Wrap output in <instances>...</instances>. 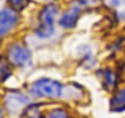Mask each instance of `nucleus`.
I'll use <instances>...</instances> for the list:
<instances>
[{"label": "nucleus", "mask_w": 125, "mask_h": 118, "mask_svg": "<svg viewBox=\"0 0 125 118\" xmlns=\"http://www.w3.org/2000/svg\"><path fill=\"white\" fill-rule=\"evenodd\" d=\"M110 107H111V110L116 113L125 110V88L117 91L113 95V97L111 99V102H110Z\"/></svg>", "instance_id": "obj_7"}, {"label": "nucleus", "mask_w": 125, "mask_h": 118, "mask_svg": "<svg viewBox=\"0 0 125 118\" xmlns=\"http://www.w3.org/2000/svg\"><path fill=\"white\" fill-rule=\"evenodd\" d=\"M104 79H105V84L109 89H113L116 84V75L113 71L111 70H106L104 73Z\"/></svg>", "instance_id": "obj_10"}, {"label": "nucleus", "mask_w": 125, "mask_h": 118, "mask_svg": "<svg viewBox=\"0 0 125 118\" xmlns=\"http://www.w3.org/2000/svg\"><path fill=\"white\" fill-rule=\"evenodd\" d=\"M7 58L13 66L22 67L31 60V53L28 48L20 44H12L7 49Z\"/></svg>", "instance_id": "obj_3"}, {"label": "nucleus", "mask_w": 125, "mask_h": 118, "mask_svg": "<svg viewBox=\"0 0 125 118\" xmlns=\"http://www.w3.org/2000/svg\"><path fill=\"white\" fill-rule=\"evenodd\" d=\"M6 102V106L8 108V112L12 113H18L21 108H23L24 105L28 104V97L24 95L20 94V93H10L4 100Z\"/></svg>", "instance_id": "obj_5"}, {"label": "nucleus", "mask_w": 125, "mask_h": 118, "mask_svg": "<svg viewBox=\"0 0 125 118\" xmlns=\"http://www.w3.org/2000/svg\"><path fill=\"white\" fill-rule=\"evenodd\" d=\"M18 22V14L13 9L4 8L1 11L0 17V34L3 36L6 33H8Z\"/></svg>", "instance_id": "obj_4"}, {"label": "nucleus", "mask_w": 125, "mask_h": 118, "mask_svg": "<svg viewBox=\"0 0 125 118\" xmlns=\"http://www.w3.org/2000/svg\"><path fill=\"white\" fill-rule=\"evenodd\" d=\"M10 75V70H9V67L2 61V64H1V79H2V82H4L7 80V78Z\"/></svg>", "instance_id": "obj_12"}, {"label": "nucleus", "mask_w": 125, "mask_h": 118, "mask_svg": "<svg viewBox=\"0 0 125 118\" xmlns=\"http://www.w3.org/2000/svg\"><path fill=\"white\" fill-rule=\"evenodd\" d=\"M80 11L81 9L79 6H73L70 10H68L62 15L59 20V25L64 28H73L77 23V20L80 15Z\"/></svg>", "instance_id": "obj_6"}, {"label": "nucleus", "mask_w": 125, "mask_h": 118, "mask_svg": "<svg viewBox=\"0 0 125 118\" xmlns=\"http://www.w3.org/2000/svg\"><path fill=\"white\" fill-rule=\"evenodd\" d=\"M57 14L58 8L55 4H47L44 7L40 14V24L35 31L37 36L45 38L54 33V24Z\"/></svg>", "instance_id": "obj_1"}, {"label": "nucleus", "mask_w": 125, "mask_h": 118, "mask_svg": "<svg viewBox=\"0 0 125 118\" xmlns=\"http://www.w3.org/2000/svg\"><path fill=\"white\" fill-rule=\"evenodd\" d=\"M30 91L34 96L56 99L62 95V85L59 82L54 81V80L41 79L32 84Z\"/></svg>", "instance_id": "obj_2"}, {"label": "nucleus", "mask_w": 125, "mask_h": 118, "mask_svg": "<svg viewBox=\"0 0 125 118\" xmlns=\"http://www.w3.org/2000/svg\"><path fill=\"white\" fill-rule=\"evenodd\" d=\"M98 0H79V4L82 6H90V4H95Z\"/></svg>", "instance_id": "obj_13"}, {"label": "nucleus", "mask_w": 125, "mask_h": 118, "mask_svg": "<svg viewBox=\"0 0 125 118\" xmlns=\"http://www.w3.org/2000/svg\"><path fill=\"white\" fill-rule=\"evenodd\" d=\"M106 3L115 10L119 19L125 20V0H106Z\"/></svg>", "instance_id": "obj_8"}, {"label": "nucleus", "mask_w": 125, "mask_h": 118, "mask_svg": "<svg viewBox=\"0 0 125 118\" xmlns=\"http://www.w3.org/2000/svg\"><path fill=\"white\" fill-rule=\"evenodd\" d=\"M26 118H42V115L40 110L35 106H30L28 109H25Z\"/></svg>", "instance_id": "obj_11"}, {"label": "nucleus", "mask_w": 125, "mask_h": 118, "mask_svg": "<svg viewBox=\"0 0 125 118\" xmlns=\"http://www.w3.org/2000/svg\"><path fill=\"white\" fill-rule=\"evenodd\" d=\"M45 118H69V115L62 108H54L45 115Z\"/></svg>", "instance_id": "obj_9"}, {"label": "nucleus", "mask_w": 125, "mask_h": 118, "mask_svg": "<svg viewBox=\"0 0 125 118\" xmlns=\"http://www.w3.org/2000/svg\"><path fill=\"white\" fill-rule=\"evenodd\" d=\"M11 4L14 7H21L22 3H23V0H10Z\"/></svg>", "instance_id": "obj_14"}]
</instances>
